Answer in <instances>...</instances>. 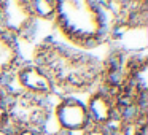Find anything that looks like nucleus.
<instances>
[{
	"instance_id": "9d476101",
	"label": "nucleus",
	"mask_w": 148,
	"mask_h": 135,
	"mask_svg": "<svg viewBox=\"0 0 148 135\" xmlns=\"http://www.w3.org/2000/svg\"><path fill=\"white\" fill-rule=\"evenodd\" d=\"M13 135H45V132L34 127H16L13 129Z\"/></svg>"
},
{
	"instance_id": "7ed1b4c3",
	"label": "nucleus",
	"mask_w": 148,
	"mask_h": 135,
	"mask_svg": "<svg viewBox=\"0 0 148 135\" xmlns=\"http://www.w3.org/2000/svg\"><path fill=\"white\" fill-rule=\"evenodd\" d=\"M54 118L59 130L70 135L81 134L91 125L86 105L73 97H64L54 106Z\"/></svg>"
},
{
	"instance_id": "39448f33",
	"label": "nucleus",
	"mask_w": 148,
	"mask_h": 135,
	"mask_svg": "<svg viewBox=\"0 0 148 135\" xmlns=\"http://www.w3.org/2000/svg\"><path fill=\"white\" fill-rule=\"evenodd\" d=\"M84 105H86V111H88V118H89L91 125L107 127L110 122H113L116 119L115 99H113L112 94L103 89L94 92Z\"/></svg>"
},
{
	"instance_id": "f03ea898",
	"label": "nucleus",
	"mask_w": 148,
	"mask_h": 135,
	"mask_svg": "<svg viewBox=\"0 0 148 135\" xmlns=\"http://www.w3.org/2000/svg\"><path fill=\"white\" fill-rule=\"evenodd\" d=\"M8 99V124L10 130L16 127H34L43 130L49 119L48 99L30 94H7Z\"/></svg>"
},
{
	"instance_id": "20e7f679",
	"label": "nucleus",
	"mask_w": 148,
	"mask_h": 135,
	"mask_svg": "<svg viewBox=\"0 0 148 135\" xmlns=\"http://www.w3.org/2000/svg\"><path fill=\"white\" fill-rule=\"evenodd\" d=\"M35 22L27 0H0V30L10 35H23Z\"/></svg>"
},
{
	"instance_id": "0eeeda50",
	"label": "nucleus",
	"mask_w": 148,
	"mask_h": 135,
	"mask_svg": "<svg viewBox=\"0 0 148 135\" xmlns=\"http://www.w3.org/2000/svg\"><path fill=\"white\" fill-rule=\"evenodd\" d=\"M27 5L35 19L51 21L58 18L59 0H27Z\"/></svg>"
},
{
	"instance_id": "f257e3e1",
	"label": "nucleus",
	"mask_w": 148,
	"mask_h": 135,
	"mask_svg": "<svg viewBox=\"0 0 148 135\" xmlns=\"http://www.w3.org/2000/svg\"><path fill=\"white\" fill-rule=\"evenodd\" d=\"M35 65L48 75L53 86L64 92L88 91L102 73L99 62L89 54L56 43H43L37 48Z\"/></svg>"
},
{
	"instance_id": "9b49d317",
	"label": "nucleus",
	"mask_w": 148,
	"mask_h": 135,
	"mask_svg": "<svg viewBox=\"0 0 148 135\" xmlns=\"http://www.w3.org/2000/svg\"><path fill=\"white\" fill-rule=\"evenodd\" d=\"M0 135H13V132L8 127H0Z\"/></svg>"
},
{
	"instance_id": "6e6552de",
	"label": "nucleus",
	"mask_w": 148,
	"mask_h": 135,
	"mask_svg": "<svg viewBox=\"0 0 148 135\" xmlns=\"http://www.w3.org/2000/svg\"><path fill=\"white\" fill-rule=\"evenodd\" d=\"M8 124V99L7 92L0 86V127H7Z\"/></svg>"
},
{
	"instance_id": "423d86ee",
	"label": "nucleus",
	"mask_w": 148,
	"mask_h": 135,
	"mask_svg": "<svg viewBox=\"0 0 148 135\" xmlns=\"http://www.w3.org/2000/svg\"><path fill=\"white\" fill-rule=\"evenodd\" d=\"M21 64V54L16 38L0 30V83L10 76Z\"/></svg>"
},
{
	"instance_id": "1a4fd4ad",
	"label": "nucleus",
	"mask_w": 148,
	"mask_h": 135,
	"mask_svg": "<svg viewBox=\"0 0 148 135\" xmlns=\"http://www.w3.org/2000/svg\"><path fill=\"white\" fill-rule=\"evenodd\" d=\"M78 135H113L108 127H100V125H89Z\"/></svg>"
},
{
	"instance_id": "f8f14e48",
	"label": "nucleus",
	"mask_w": 148,
	"mask_h": 135,
	"mask_svg": "<svg viewBox=\"0 0 148 135\" xmlns=\"http://www.w3.org/2000/svg\"><path fill=\"white\" fill-rule=\"evenodd\" d=\"M51 135H70V134H65V132H61V130H58V132H54V134H51Z\"/></svg>"
}]
</instances>
